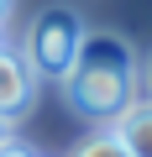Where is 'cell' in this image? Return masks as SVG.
<instances>
[{
    "instance_id": "obj_5",
    "label": "cell",
    "mask_w": 152,
    "mask_h": 157,
    "mask_svg": "<svg viewBox=\"0 0 152 157\" xmlns=\"http://www.w3.org/2000/svg\"><path fill=\"white\" fill-rule=\"evenodd\" d=\"M73 157H131L121 141H115V131L105 126V131H95V136H84L79 147H73Z\"/></svg>"
},
{
    "instance_id": "obj_8",
    "label": "cell",
    "mask_w": 152,
    "mask_h": 157,
    "mask_svg": "<svg viewBox=\"0 0 152 157\" xmlns=\"http://www.w3.org/2000/svg\"><path fill=\"white\" fill-rule=\"evenodd\" d=\"M11 141V115H0V147Z\"/></svg>"
},
{
    "instance_id": "obj_1",
    "label": "cell",
    "mask_w": 152,
    "mask_h": 157,
    "mask_svg": "<svg viewBox=\"0 0 152 157\" xmlns=\"http://www.w3.org/2000/svg\"><path fill=\"white\" fill-rule=\"evenodd\" d=\"M63 84V100L79 121H95V126H110L131 100H136V52L126 37H110V32H89L73 68L58 78Z\"/></svg>"
},
{
    "instance_id": "obj_9",
    "label": "cell",
    "mask_w": 152,
    "mask_h": 157,
    "mask_svg": "<svg viewBox=\"0 0 152 157\" xmlns=\"http://www.w3.org/2000/svg\"><path fill=\"white\" fill-rule=\"evenodd\" d=\"M6 16H11V0H0V32H6Z\"/></svg>"
},
{
    "instance_id": "obj_2",
    "label": "cell",
    "mask_w": 152,
    "mask_h": 157,
    "mask_svg": "<svg viewBox=\"0 0 152 157\" xmlns=\"http://www.w3.org/2000/svg\"><path fill=\"white\" fill-rule=\"evenodd\" d=\"M84 37H89V26H84V16L73 11V6H47V11H37L32 26H26L21 58H26V68H32L37 78H63V73L73 68V58H79Z\"/></svg>"
},
{
    "instance_id": "obj_6",
    "label": "cell",
    "mask_w": 152,
    "mask_h": 157,
    "mask_svg": "<svg viewBox=\"0 0 152 157\" xmlns=\"http://www.w3.org/2000/svg\"><path fill=\"white\" fill-rule=\"evenodd\" d=\"M136 89H147V100H152V58L136 63Z\"/></svg>"
},
{
    "instance_id": "obj_4",
    "label": "cell",
    "mask_w": 152,
    "mask_h": 157,
    "mask_svg": "<svg viewBox=\"0 0 152 157\" xmlns=\"http://www.w3.org/2000/svg\"><path fill=\"white\" fill-rule=\"evenodd\" d=\"M110 131H115V141H121L131 157H152V100H147V94L131 100V105L110 121Z\"/></svg>"
},
{
    "instance_id": "obj_3",
    "label": "cell",
    "mask_w": 152,
    "mask_h": 157,
    "mask_svg": "<svg viewBox=\"0 0 152 157\" xmlns=\"http://www.w3.org/2000/svg\"><path fill=\"white\" fill-rule=\"evenodd\" d=\"M32 94H37V73L26 68L21 47L0 42V115H11V121H16V115L32 105Z\"/></svg>"
},
{
    "instance_id": "obj_7",
    "label": "cell",
    "mask_w": 152,
    "mask_h": 157,
    "mask_svg": "<svg viewBox=\"0 0 152 157\" xmlns=\"http://www.w3.org/2000/svg\"><path fill=\"white\" fill-rule=\"evenodd\" d=\"M0 157H32L26 147H16V141H6V147H0Z\"/></svg>"
}]
</instances>
